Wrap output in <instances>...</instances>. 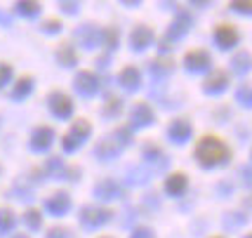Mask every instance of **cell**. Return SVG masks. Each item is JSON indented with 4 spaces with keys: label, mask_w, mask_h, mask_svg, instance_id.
<instances>
[{
    "label": "cell",
    "mask_w": 252,
    "mask_h": 238,
    "mask_svg": "<svg viewBox=\"0 0 252 238\" xmlns=\"http://www.w3.org/2000/svg\"><path fill=\"white\" fill-rule=\"evenodd\" d=\"M167 132H170V137H172L177 144H182V141H187L189 137H191V123L184 120V118H177V120L170 123Z\"/></svg>",
    "instance_id": "obj_11"
},
{
    "label": "cell",
    "mask_w": 252,
    "mask_h": 238,
    "mask_svg": "<svg viewBox=\"0 0 252 238\" xmlns=\"http://www.w3.org/2000/svg\"><path fill=\"white\" fill-rule=\"evenodd\" d=\"M45 205H47V210H50L52 215H64L66 210L71 207V198H68L66 194H55V196L47 198Z\"/></svg>",
    "instance_id": "obj_15"
},
{
    "label": "cell",
    "mask_w": 252,
    "mask_h": 238,
    "mask_svg": "<svg viewBox=\"0 0 252 238\" xmlns=\"http://www.w3.org/2000/svg\"><path fill=\"white\" fill-rule=\"evenodd\" d=\"M189 29H191V17H187V14L182 12L175 22L170 24V29H167V33H165V38H163V43H160V47H163V50L175 47V43L179 40V38H184V35H187Z\"/></svg>",
    "instance_id": "obj_2"
},
{
    "label": "cell",
    "mask_w": 252,
    "mask_h": 238,
    "mask_svg": "<svg viewBox=\"0 0 252 238\" xmlns=\"http://www.w3.org/2000/svg\"><path fill=\"white\" fill-rule=\"evenodd\" d=\"M184 64H187V68L191 73H200V71L210 68L212 59H210V54L205 52V50H191V52L184 57Z\"/></svg>",
    "instance_id": "obj_5"
},
{
    "label": "cell",
    "mask_w": 252,
    "mask_h": 238,
    "mask_svg": "<svg viewBox=\"0 0 252 238\" xmlns=\"http://www.w3.org/2000/svg\"><path fill=\"white\" fill-rule=\"evenodd\" d=\"M101 35H104V40H106V45H109V47H116V45H118V31L106 29V31L101 33Z\"/></svg>",
    "instance_id": "obj_31"
},
{
    "label": "cell",
    "mask_w": 252,
    "mask_h": 238,
    "mask_svg": "<svg viewBox=\"0 0 252 238\" xmlns=\"http://www.w3.org/2000/svg\"><path fill=\"white\" fill-rule=\"evenodd\" d=\"M17 10L22 12V14L33 17V14H38V12H40V5H38V2H19V5H17Z\"/></svg>",
    "instance_id": "obj_29"
},
{
    "label": "cell",
    "mask_w": 252,
    "mask_h": 238,
    "mask_svg": "<svg viewBox=\"0 0 252 238\" xmlns=\"http://www.w3.org/2000/svg\"><path fill=\"white\" fill-rule=\"evenodd\" d=\"M245 238H252V234H248V236H245Z\"/></svg>",
    "instance_id": "obj_37"
},
{
    "label": "cell",
    "mask_w": 252,
    "mask_h": 238,
    "mask_svg": "<svg viewBox=\"0 0 252 238\" xmlns=\"http://www.w3.org/2000/svg\"><path fill=\"white\" fill-rule=\"evenodd\" d=\"M229 7L231 10H236V12H243V14H252V0L250 2H245V0H236V2H231Z\"/></svg>",
    "instance_id": "obj_30"
},
{
    "label": "cell",
    "mask_w": 252,
    "mask_h": 238,
    "mask_svg": "<svg viewBox=\"0 0 252 238\" xmlns=\"http://www.w3.org/2000/svg\"><path fill=\"white\" fill-rule=\"evenodd\" d=\"M97 196L99 198H116V196L121 194V189L116 186V182H111V179H106V182H101V184H97Z\"/></svg>",
    "instance_id": "obj_21"
},
{
    "label": "cell",
    "mask_w": 252,
    "mask_h": 238,
    "mask_svg": "<svg viewBox=\"0 0 252 238\" xmlns=\"http://www.w3.org/2000/svg\"><path fill=\"white\" fill-rule=\"evenodd\" d=\"M250 158H252V153H250Z\"/></svg>",
    "instance_id": "obj_39"
},
{
    "label": "cell",
    "mask_w": 252,
    "mask_h": 238,
    "mask_svg": "<svg viewBox=\"0 0 252 238\" xmlns=\"http://www.w3.org/2000/svg\"><path fill=\"white\" fill-rule=\"evenodd\" d=\"M24 219H26V224L31 229H40V224H43V219H40V212L38 210H29L26 215H24Z\"/></svg>",
    "instance_id": "obj_28"
},
{
    "label": "cell",
    "mask_w": 252,
    "mask_h": 238,
    "mask_svg": "<svg viewBox=\"0 0 252 238\" xmlns=\"http://www.w3.org/2000/svg\"><path fill=\"white\" fill-rule=\"evenodd\" d=\"M144 156H146V161L154 165L156 170H163L165 165H167V158H165V153L158 149V146H146L144 149Z\"/></svg>",
    "instance_id": "obj_18"
},
{
    "label": "cell",
    "mask_w": 252,
    "mask_h": 238,
    "mask_svg": "<svg viewBox=\"0 0 252 238\" xmlns=\"http://www.w3.org/2000/svg\"><path fill=\"white\" fill-rule=\"evenodd\" d=\"M111 215H113V212H111V210H104V207H85L80 219H83V224H88V227H101L104 222L111 219Z\"/></svg>",
    "instance_id": "obj_8"
},
{
    "label": "cell",
    "mask_w": 252,
    "mask_h": 238,
    "mask_svg": "<svg viewBox=\"0 0 252 238\" xmlns=\"http://www.w3.org/2000/svg\"><path fill=\"white\" fill-rule=\"evenodd\" d=\"M52 139H55V132L50 130V128H38L31 137V146L35 151H45V149H50Z\"/></svg>",
    "instance_id": "obj_14"
},
{
    "label": "cell",
    "mask_w": 252,
    "mask_h": 238,
    "mask_svg": "<svg viewBox=\"0 0 252 238\" xmlns=\"http://www.w3.org/2000/svg\"><path fill=\"white\" fill-rule=\"evenodd\" d=\"M236 99L241 102L243 106H252V85H250V83H245V85L238 87V92H236Z\"/></svg>",
    "instance_id": "obj_25"
},
{
    "label": "cell",
    "mask_w": 252,
    "mask_h": 238,
    "mask_svg": "<svg viewBox=\"0 0 252 238\" xmlns=\"http://www.w3.org/2000/svg\"><path fill=\"white\" fill-rule=\"evenodd\" d=\"M123 108V102L118 97H109V102H106V108H104V113L106 116H118Z\"/></svg>",
    "instance_id": "obj_26"
},
{
    "label": "cell",
    "mask_w": 252,
    "mask_h": 238,
    "mask_svg": "<svg viewBox=\"0 0 252 238\" xmlns=\"http://www.w3.org/2000/svg\"><path fill=\"white\" fill-rule=\"evenodd\" d=\"M88 135H90V123H88V120H78V123H73L71 132L64 137V149H66V151H73V149H78Z\"/></svg>",
    "instance_id": "obj_4"
},
{
    "label": "cell",
    "mask_w": 252,
    "mask_h": 238,
    "mask_svg": "<svg viewBox=\"0 0 252 238\" xmlns=\"http://www.w3.org/2000/svg\"><path fill=\"white\" fill-rule=\"evenodd\" d=\"M226 85H229V73H224V71H215V73H210L208 80H205V92H210V95H217V92H221V90H226Z\"/></svg>",
    "instance_id": "obj_13"
},
{
    "label": "cell",
    "mask_w": 252,
    "mask_h": 238,
    "mask_svg": "<svg viewBox=\"0 0 252 238\" xmlns=\"http://www.w3.org/2000/svg\"><path fill=\"white\" fill-rule=\"evenodd\" d=\"M14 227V215L10 210H0V231H10Z\"/></svg>",
    "instance_id": "obj_27"
},
{
    "label": "cell",
    "mask_w": 252,
    "mask_h": 238,
    "mask_svg": "<svg viewBox=\"0 0 252 238\" xmlns=\"http://www.w3.org/2000/svg\"><path fill=\"white\" fill-rule=\"evenodd\" d=\"M47 238H68V234H66V229H52Z\"/></svg>",
    "instance_id": "obj_33"
},
{
    "label": "cell",
    "mask_w": 252,
    "mask_h": 238,
    "mask_svg": "<svg viewBox=\"0 0 252 238\" xmlns=\"http://www.w3.org/2000/svg\"><path fill=\"white\" fill-rule=\"evenodd\" d=\"M212 238H221V236H212Z\"/></svg>",
    "instance_id": "obj_38"
},
{
    "label": "cell",
    "mask_w": 252,
    "mask_h": 238,
    "mask_svg": "<svg viewBox=\"0 0 252 238\" xmlns=\"http://www.w3.org/2000/svg\"><path fill=\"white\" fill-rule=\"evenodd\" d=\"M14 238H29V236H22V234H19V236H14Z\"/></svg>",
    "instance_id": "obj_36"
},
{
    "label": "cell",
    "mask_w": 252,
    "mask_h": 238,
    "mask_svg": "<svg viewBox=\"0 0 252 238\" xmlns=\"http://www.w3.org/2000/svg\"><path fill=\"white\" fill-rule=\"evenodd\" d=\"M132 47L134 50H146L149 45L154 43V31L149 29V26H137L134 31H132Z\"/></svg>",
    "instance_id": "obj_12"
},
{
    "label": "cell",
    "mask_w": 252,
    "mask_h": 238,
    "mask_svg": "<svg viewBox=\"0 0 252 238\" xmlns=\"http://www.w3.org/2000/svg\"><path fill=\"white\" fill-rule=\"evenodd\" d=\"M142 83V73L134 68V66H125L121 71V85L127 87V90H137Z\"/></svg>",
    "instance_id": "obj_16"
},
{
    "label": "cell",
    "mask_w": 252,
    "mask_h": 238,
    "mask_svg": "<svg viewBox=\"0 0 252 238\" xmlns=\"http://www.w3.org/2000/svg\"><path fill=\"white\" fill-rule=\"evenodd\" d=\"M250 62L252 59H250V54L248 52H238L233 59H231V64H233V71H236V73H245V71L250 68Z\"/></svg>",
    "instance_id": "obj_22"
},
{
    "label": "cell",
    "mask_w": 252,
    "mask_h": 238,
    "mask_svg": "<svg viewBox=\"0 0 252 238\" xmlns=\"http://www.w3.org/2000/svg\"><path fill=\"white\" fill-rule=\"evenodd\" d=\"M215 40H217V45H220L221 50H229V47H233V45L238 43V31L231 24H220L215 29Z\"/></svg>",
    "instance_id": "obj_6"
},
{
    "label": "cell",
    "mask_w": 252,
    "mask_h": 238,
    "mask_svg": "<svg viewBox=\"0 0 252 238\" xmlns=\"http://www.w3.org/2000/svg\"><path fill=\"white\" fill-rule=\"evenodd\" d=\"M154 123V111L146 102H139L132 108V128H144V125H151Z\"/></svg>",
    "instance_id": "obj_9"
},
{
    "label": "cell",
    "mask_w": 252,
    "mask_h": 238,
    "mask_svg": "<svg viewBox=\"0 0 252 238\" xmlns=\"http://www.w3.org/2000/svg\"><path fill=\"white\" fill-rule=\"evenodd\" d=\"M31 87H33V80H31V78H22V80L17 83V87L12 90V97H14V99L26 97V95L31 92Z\"/></svg>",
    "instance_id": "obj_23"
},
{
    "label": "cell",
    "mask_w": 252,
    "mask_h": 238,
    "mask_svg": "<svg viewBox=\"0 0 252 238\" xmlns=\"http://www.w3.org/2000/svg\"><path fill=\"white\" fill-rule=\"evenodd\" d=\"M76 35L83 40V45H85V47H94L101 33H99L97 29H92V26H83L80 31H76Z\"/></svg>",
    "instance_id": "obj_20"
},
{
    "label": "cell",
    "mask_w": 252,
    "mask_h": 238,
    "mask_svg": "<svg viewBox=\"0 0 252 238\" xmlns=\"http://www.w3.org/2000/svg\"><path fill=\"white\" fill-rule=\"evenodd\" d=\"M165 189H167V194H172V196L184 194V191H187V174L175 172L172 177H167V182H165Z\"/></svg>",
    "instance_id": "obj_17"
},
{
    "label": "cell",
    "mask_w": 252,
    "mask_h": 238,
    "mask_svg": "<svg viewBox=\"0 0 252 238\" xmlns=\"http://www.w3.org/2000/svg\"><path fill=\"white\" fill-rule=\"evenodd\" d=\"M12 78V68L7 64H0V85H5Z\"/></svg>",
    "instance_id": "obj_32"
},
{
    "label": "cell",
    "mask_w": 252,
    "mask_h": 238,
    "mask_svg": "<svg viewBox=\"0 0 252 238\" xmlns=\"http://www.w3.org/2000/svg\"><path fill=\"white\" fill-rule=\"evenodd\" d=\"M57 57H59V62H62L64 66H71L73 62H76V52H73L71 45H62L59 52H57Z\"/></svg>",
    "instance_id": "obj_24"
},
{
    "label": "cell",
    "mask_w": 252,
    "mask_h": 238,
    "mask_svg": "<svg viewBox=\"0 0 252 238\" xmlns=\"http://www.w3.org/2000/svg\"><path fill=\"white\" fill-rule=\"evenodd\" d=\"M132 238H154V234H151L149 229H137V231H134V236H132Z\"/></svg>",
    "instance_id": "obj_34"
},
{
    "label": "cell",
    "mask_w": 252,
    "mask_h": 238,
    "mask_svg": "<svg viewBox=\"0 0 252 238\" xmlns=\"http://www.w3.org/2000/svg\"><path fill=\"white\" fill-rule=\"evenodd\" d=\"M127 137H130V132L127 130H118L113 137H109V139H104L101 144H99L97 153L101 156V158H113V156L127 144Z\"/></svg>",
    "instance_id": "obj_3"
},
{
    "label": "cell",
    "mask_w": 252,
    "mask_h": 238,
    "mask_svg": "<svg viewBox=\"0 0 252 238\" xmlns=\"http://www.w3.org/2000/svg\"><path fill=\"white\" fill-rule=\"evenodd\" d=\"M196 158L200 165L205 168H215L220 163L229 161L231 158V149L220 139V137H212V135H205L203 139H198L196 144Z\"/></svg>",
    "instance_id": "obj_1"
},
{
    "label": "cell",
    "mask_w": 252,
    "mask_h": 238,
    "mask_svg": "<svg viewBox=\"0 0 252 238\" xmlns=\"http://www.w3.org/2000/svg\"><path fill=\"white\" fill-rule=\"evenodd\" d=\"M76 90L80 92V95H85V97H90V95H94L99 90V80L94 73H88V71H83V73H78L76 76Z\"/></svg>",
    "instance_id": "obj_10"
},
{
    "label": "cell",
    "mask_w": 252,
    "mask_h": 238,
    "mask_svg": "<svg viewBox=\"0 0 252 238\" xmlns=\"http://www.w3.org/2000/svg\"><path fill=\"white\" fill-rule=\"evenodd\" d=\"M50 108H52V113L59 116V118H68L71 111H73V104H71V99L66 97L64 92H52V95H50Z\"/></svg>",
    "instance_id": "obj_7"
},
{
    "label": "cell",
    "mask_w": 252,
    "mask_h": 238,
    "mask_svg": "<svg viewBox=\"0 0 252 238\" xmlns=\"http://www.w3.org/2000/svg\"><path fill=\"white\" fill-rule=\"evenodd\" d=\"M149 71H151V76L156 78H163L167 76L170 71H172V59H154V62H149Z\"/></svg>",
    "instance_id": "obj_19"
},
{
    "label": "cell",
    "mask_w": 252,
    "mask_h": 238,
    "mask_svg": "<svg viewBox=\"0 0 252 238\" xmlns=\"http://www.w3.org/2000/svg\"><path fill=\"white\" fill-rule=\"evenodd\" d=\"M59 29H62V24H59V22H47V24H45V31H50V33L59 31Z\"/></svg>",
    "instance_id": "obj_35"
}]
</instances>
